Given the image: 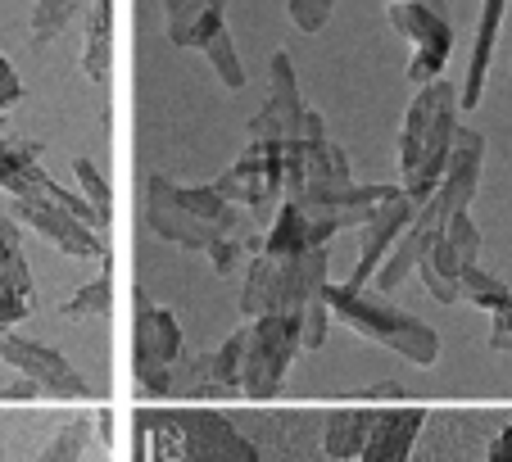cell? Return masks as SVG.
I'll return each mask as SVG.
<instances>
[{"instance_id":"52a82bcc","label":"cell","mask_w":512,"mask_h":462,"mask_svg":"<svg viewBox=\"0 0 512 462\" xmlns=\"http://www.w3.org/2000/svg\"><path fill=\"white\" fill-rule=\"evenodd\" d=\"M354 186L349 159L327 136L281 141V195L295 204H336Z\"/></svg>"},{"instance_id":"f546056e","label":"cell","mask_w":512,"mask_h":462,"mask_svg":"<svg viewBox=\"0 0 512 462\" xmlns=\"http://www.w3.org/2000/svg\"><path fill=\"white\" fill-rule=\"evenodd\" d=\"M109 304H114V281H109V268H105L96 281H87L73 299H64L59 313H64V318H91V313H109Z\"/></svg>"},{"instance_id":"e575fe53","label":"cell","mask_w":512,"mask_h":462,"mask_svg":"<svg viewBox=\"0 0 512 462\" xmlns=\"http://www.w3.org/2000/svg\"><path fill=\"white\" fill-rule=\"evenodd\" d=\"M23 96V82H19V73H14L10 68V59L0 55V100H5V105H14V100Z\"/></svg>"},{"instance_id":"4fadbf2b","label":"cell","mask_w":512,"mask_h":462,"mask_svg":"<svg viewBox=\"0 0 512 462\" xmlns=\"http://www.w3.org/2000/svg\"><path fill=\"white\" fill-rule=\"evenodd\" d=\"M304 114V91H300V73H295V59L286 50L268 59V100L263 109L250 118V141H290L295 123Z\"/></svg>"},{"instance_id":"7a4b0ae2","label":"cell","mask_w":512,"mask_h":462,"mask_svg":"<svg viewBox=\"0 0 512 462\" xmlns=\"http://www.w3.org/2000/svg\"><path fill=\"white\" fill-rule=\"evenodd\" d=\"M141 431L150 462H263L218 408H145Z\"/></svg>"},{"instance_id":"8992f818","label":"cell","mask_w":512,"mask_h":462,"mask_svg":"<svg viewBox=\"0 0 512 462\" xmlns=\"http://www.w3.org/2000/svg\"><path fill=\"white\" fill-rule=\"evenodd\" d=\"M245 331V349H241V390L250 404H268V399L281 395L286 385V372L300 354V322L295 313H263V318H250Z\"/></svg>"},{"instance_id":"2e32d148","label":"cell","mask_w":512,"mask_h":462,"mask_svg":"<svg viewBox=\"0 0 512 462\" xmlns=\"http://www.w3.org/2000/svg\"><path fill=\"white\" fill-rule=\"evenodd\" d=\"M417 213V200H408L404 191H395L390 200H381L372 209V218L363 222V250H358V263H354V281L349 286H368L372 272L381 268V259L390 254V245L399 241V231L413 222Z\"/></svg>"},{"instance_id":"44dd1931","label":"cell","mask_w":512,"mask_h":462,"mask_svg":"<svg viewBox=\"0 0 512 462\" xmlns=\"http://www.w3.org/2000/svg\"><path fill=\"white\" fill-rule=\"evenodd\" d=\"M417 277H422V286L431 290L435 304H458V299H463V290H458V277H463V259H458L454 245L445 241V231H435L431 250H426L422 263H417Z\"/></svg>"},{"instance_id":"ac0fdd59","label":"cell","mask_w":512,"mask_h":462,"mask_svg":"<svg viewBox=\"0 0 512 462\" xmlns=\"http://www.w3.org/2000/svg\"><path fill=\"white\" fill-rule=\"evenodd\" d=\"M503 14H508V0H485L481 5V23H476V41H472V64H467V77L458 82V109H476L485 96V77H490V55L494 41H499Z\"/></svg>"},{"instance_id":"3957f363","label":"cell","mask_w":512,"mask_h":462,"mask_svg":"<svg viewBox=\"0 0 512 462\" xmlns=\"http://www.w3.org/2000/svg\"><path fill=\"white\" fill-rule=\"evenodd\" d=\"M145 222H150L155 236L200 254L213 241L245 231V213L236 204H227L213 186H177L164 173L145 182Z\"/></svg>"},{"instance_id":"836d02e7","label":"cell","mask_w":512,"mask_h":462,"mask_svg":"<svg viewBox=\"0 0 512 462\" xmlns=\"http://www.w3.org/2000/svg\"><path fill=\"white\" fill-rule=\"evenodd\" d=\"M245 250H250V236H245V231H236V236H223V241H213L204 254L213 259V272H218V277H232V272H236V259H241Z\"/></svg>"},{"instance_id":"ab89813d","label":"cell","mask_w":512,"mask_h":462,"mask_svg":"<svg viewBox=\"0 0 512 462\" xmlns=\"http://www.w3.org/2000/svg\"><path fill=\"white\" fill-rule=\"evenodd\" d=\"M0 109H5V100H0Z\"/></svg>"},{"instance_id":"d4e9b609","label":"cell","mask_w":512,"mask_h":462,"mask_svg":"<svg viewBox=\"0 0 512 462\" xmlns=\"http://www.w3.org/2000/svg\"><path fill=\"white\" fill-rule=\"evenodd\" d=\"M458 290H463V299H472L476 308H485V313H494V318H503V313H512V286H503L499 277H490L485 268H463V277H458Z\"/></svg>"},{"instance_id":"cb8c5ba5","label":"cell","mask_w":512,"mask_h":462,"mask_svg":"<svg viewBox=\"0 0 512 462\" xmlns=\"http://www.w3.org/2000/svg\"><path fill=\"white\" fill-rule=\"evenodd\" d=\"M304 250H313V245H309V231H304L300 209H295L290 200H281L259 254H268V259H290V254H304Z\"/></svg>"},{"instance_id":"484cf974","label":"cell","mask_w":512,"mask_h":462,"mask_svg":"<svg viewBox=\"0 0 512 462\" xmlns=\"http://www.w3.org/2000/svg\"><path fill=\"white\" fill-rule=\"evenodd\" d=\"M204 59L213 64V73H218V82H223L227 91H241L245 87V64H241V55H236V37L227 32V23L213 32L209 41H204Z\"/></svg>"},{"instance_id":"74e56055","label":"cell","mask_w":512,"mask_h":462,"mask_svg":"<svg viewBox=\"0 0 512 462\" xmlns=\"http://www.w3.org/2000/svg\"><path fill=\"white\" fill-rule=\"evenodd\" d=\"M0 245H23V236H19V222H14L10 213H0Z\"/></svg>"},{"instance_id":"6da1fadb","label":"cell","mask_w":512,"mask_h":462,"mask_svg":"<svg viewBox=\"0 0 512 462\" xmlns=\"http://www.w3.org/2000/svg\"><path fill=\"white\" fill-rule=\"evenodd\" d=\"M458 127V82L449 77H431L426 87H417L413 105L404 114V132H399V191L408 200L422 204L426 195L440 186L449 164V145H454Z\"/></svg>"},{"instance_id":"5bb4252c","label":"cell","mask_w":512,"mask_h":462,"mask_svg":"<svg viewBox=\"0 0 512 462\" xmlns=\"http://www.w3.org/2000/svg\"><path fill=\"white\" fill-rule=\"evenodd\" d=\"M481 168H485V136L472 132V127H454V145H449V164L445 177L435 186V200H440V213H467L476 200V186H481Z\"/></svg>"},{"instance_id":"e0dca14e","label":"cell","mask_w":512,"mask_h":462,"mask_svg":"<svg viewBox=\"0 0 512 462\" xmlns=\"http://www.w3.org/2000/svg\"><path fill=\"white\" fill-rule=\"evenodd\" d=\"M422 422H426L422 408H408V404L381 408L368 431V444L358 449V462H408L417 435H422Z\"/></svg>"},{"instance_id":"f35d334b","label":"cell","mask_w":512,"mask_h":462,"mask_svg":"<svg viewBox=\"0 0 512 462\" xmlns=\"http://www.w3.org/2000/svg\"><path fill=\"white\" fill-rule=\"evenodd\" d=\"M417 5H426V10H435V14H445L449 19V0H417Z\"/></svg>"},{"instance_id":"4dcf8cb0","label":"cell","mask_w":512,"mask_h":462,"mask_svg":"<svg viewBox=\"0 0 512 462\" xmlns=\"http://www.w3.org/2000/svg\"><path fill=\"white\" fill-rule=\"evenodd\" d=\"M87 440H91V422H87V417H78V422H68L64 431L46 444V453H41L37 462H82Z\"/></svg>"},{"instance_id":"d590c367","label":"cell","mask_w":512,"mask_h":462,"mask_svg":"<svg viewBox=\"0 0 512 462\" xmlns=\"http://www.w3.org/2000/svg\"><path fill=\"white\" fill-rule=\"evenodd\" d=\"M485 462H512V426H503V431L494 435L490 458H485Z\"/></svg>"},{"instance_id":"8d00e7d4","label":"cell","mask_w":512,"mask_h":462,"mask_svg":"<svg viewBox=\"0 0 512 462\" xmlns=\"http://www.w3.org/2000/svg\"><path fill=\"white\" fill-rule=\"evenodd\" d=\"M37 395H41V390L28 381V376H19L14 385H5V390H0V399H37Z\"/></svg>"},{"instance_id":"83f0119b","label":"cell","mask_w":512,"mask_h":462,"mask_svg":"<svg viewBox=\"0 0 512 462\" xmlns=\"http://www.w3.org/2000/svg\"><path fill=\"white\" fill-rule=\"evenodd\" d=\"M73 14H78V0H32V41L37 46L55 41L73 23Z\"/></svg>"},{"instance_id":"ffe728a7","label":"cell","mask_w":512,"mask_h":462,"mask_svg":"<svg viewBox=\"0 0 512 462\" xmlns=\"http://www.w3.org/2000/svg\"><path fill=\"white\" fill-rule=\"evenodd\" d=\"M381 404H354V408H336L327 417V431H322V449L331 462H349L358 458V449L368 444V431L377 422Z\"/></svg>"},{"instance_id":"603a6c76","label":"cell","mask_w":512,"mask_h":462,"mask_svg":"<svg viewBox=\"0 0 512 462\" xmlns=\"http://www.w3.org/2000/svg\"><path fill=\"white\" fill-rule=\"evenodd\" d=\"M41 145L32 141H0V191L10 195H37V177L46 168L37 164Z\"/></svg>"},{"instance_id":"d6a6232c","label":"cell","mask_w":512,"mask_h":462,"mask_svg":"<svg viewBox=\"0 0 512 462\" xmlns=\"http://www.w3.org/2000/svg\"><path fill=\"white\" fill-rule=\"evenodd\" d=\"M331 10H336V0H290V5H286L290 23H295L304 37H309V32H322V28H327Z\"/></svg>"},{"instance_id":"1f68e13d","label":"cell","mask_w":512,"mask_h":462,"mask_svg":"<svg viewBox=\"0 0 512 462\" xmlns=\"http://www.w3.org/2000/svg\"><path fill=\"white\" fill-rule=\"evenodd\" d=\"M295 322H300V349H322L327 345V327H331V308L327 299H309V304L295 313Z\"/></svg>"},{"instance_id":"4316f807","label":"cell","mask_w":512,"mask_h":462,"mask_svg":"<svg viewBox=\"0 0 512 462\" xmlns=\"http://www.w3.org/2000/svg\"><path fill=\"white\" fill-rule=\"evenodd\" d=\"M73 177H78V186H82V200L96 209V222L109 227V218H114V191H109L105 173L91 164L87 154H78V159H73Z\"/></svg>"},{"instance_id":"30bf717a","label":"cell","mask_w":512,"mask_h":462,"mask_svg":"<svg viewBox=\"0 0 512 462\" xmlns=\"http://www.w3.org/2000/svg\"><path fill=\"white\" fill-rule=\"evenodd\" d=\"M209 186L236 209H272L281 200V141H250V150Z\"/></svg>"},{"instance_id":"8fae6325","label":"cell","mask_w":512,"mask_h":462,"mask_svg":"<svg viewBox=\"0 0 512 462\" xmlns=\"http://www.w3.org/2000/svg\"><path fill=\"white\" fill-rule=\"evenodd\" d=\"M0 363H10L19 376H28V381L37 385L41 395H55V399H91L87 376H82L78 367L68 363L59 349L37 345V340H28V336H14V331H5V336H0Z\"/></svg>"},{"instance_id":"7402d4cb","label":"cell","mask_w":512,"mask_h":462,"mask_svg":"<svg viewBox=\"0 0 512 462\" xmlns=\"http://www.w3.org/2000/svg\"><path fill=\"white\" fill-rule=\"evenodd\" d=\"M114 64V0H96L87 14V46H82V73L105 82Z\"/></svg>"},{"instance_id":"d6986e66","label":"cell","mask_w":512,"mask_h":462,"mask_svg":"<svg viewBox=\"0 0 512 462\" xmlns=\"http://www.w3.org/2000/svg\"><path fill=\"white\" fill-rule=\"evenodd\" d=\"M227 0H164L168 41L182 50H204V41L223 28Z\"/></svg>"},{"instance_id":"5b68a950","label":"cell","mask_w":512,"mask_h":462,"mask_svg":"<svg viewBox=\"0 0 512 462\" xmlns=\"http://www.w3.org/2000/svg\"><path fill=\"white\" fill-rule=\"evenodd\" d=\"M327 245H313L304 254H290V259H268V254H254L250 272H245L241 286V313L245 318H263V313H300L309 299L322 295L327 286Z\"/></svg>"},{"instance_id":"7c38bea8","label":"cell","mask_w":512,"mask_h":462,"mask_svg":"<svg viewBox=\"0 0 512 462\" xmlns=\"http://www.w3.org/2000/svg\"><path fill=\"white\" fill-rule=\"evenodd\" d=\"M10 218H23L32 231H41L55 250H64L68 259H100V263H109V250H105V241L96 236V227L78 222L68 209L50 204L46 195H14V213H10Z\"/></svg>"},{"instance_id":"277c9868","label":"cell","mask_w":512,"mask_h":462,"mask_svg":"<svg viewBox=\"0 0 512 462\" xmlns=\"http://www.w3.org/2000/svg\"><path fill=\"white\" fill-rule=\"evenodd\" d=\"M322 299H327L331 318H340L363 340H377V345L395 349V354L408 358L413 367L440 363V336H435V327H426L422 318H413V313H404V308L368 295L363 286H331V281L322 286Z\"/></svg>"},{"instance_id":"ba28073f","label":"cell","mask_w":512,"mask_h":462,"mask_svg":"<svg viewBox=\"0 0 512 462\" xmlns=\"http://www.w3.org/2000/svg\"><path fill=\"white\" fill-rule=\"evenodd\" d=\"M182 358V327L168 308L141 299L136 308V331H132V367H136V385L150 399H168L173 395V363Z\"/></svg>"},{"instance_id":"f1b7e54d","label":"cell","mask_w":512,"mask_h":462,"mask_svg":"<svg viewBox=\"0 0 512 462\" xmlns=\"http://www.w3.org/2000/svg\"><path fill=\"white\" fill-rule=\"evenodd\" d=\"M241 349H245V331H236V336H227L223 345L209 354L213 390H236V385H241Z\"/></svg>"},{"instance_id":"9c48e42d","label":"cell","mask_w":512,"mask_h":462,"mask_svg":"<svg viewBox=\"0 0 512 462\" xmlns=\"http://www.w3.org/2000/svg\"><path fill=\"white\" fill-rule=\"evenodd\" d=\"M386 19H390V28H395L399 37H408V46H413V59H408V82H413V87H426L431 77L445 73L449 55H454V23H449L445 14L426 10L417 0H390Z\"/></svg>"},{"instance_id":"9a60e30c","label":"cell","mask_w":512,"mask_h":462,"mask_svg":"<svg viewBox=\"0 0 512 462\" xmlns=\"http://www.w3.org/2000/svg\"><path fill=\"white\" fill-rule=\"evenodd\" d=\"M440 222H445V213H440V200H435V195H426V200L417 204L413 222L399 231V241L390 245V254L381 259V268L372 272L377 290H395V286H404V281L413 277L417 263H422V254L431 250V241H435V231H440Z\"/></svg>"}]
</instances>
